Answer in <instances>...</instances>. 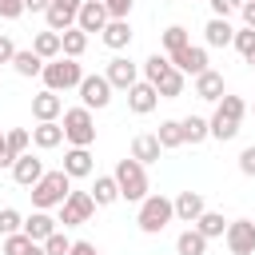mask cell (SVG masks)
Segmentation results:
<instances>
[{"instance_id": "d590c367", "label": "cell", "mask_w": 255, "mask_h": 255, "mask_svg": "<svg viewBox=\"0 0 255 255\" xmlns=\"http://www.w3.org/2000/svg\"><path fill=\"white\" fill-rule=\"evenodd\" d=\"M155 139H159V147H163V151H171V147H179V143H183V131H179V120H163V124H159V131H155Z\"/></svg>"}, {"instance_id": "8992f818", "label": "cell", "mask_w": 255, "mask_h": 255, "mask_svg": "<svg viewBox=\"0 0 255 255\" xmlns=\"http://www.w3.org/2000/svg\"><path fill=\"white\" fill-rule=\"evenodd\" d=\"M92 211H96L92 191H68V199L60 203V219H56V223H64V227H80V223L92 219Z\"/></svg>"}, {"instance_id": "3957f363", "label": "cell", "mask_w": 255, "mask_h": 255, "mask_svg": "<svg viewBox=\"0 0 255 255\" xmlns=\"http://www.w3.org/2000/svg\"><path fill=\"white\" fill-rule=\"evenodd\" d=\"M44 88L48 92H72V88H80V80H84V68L76 64V60H68V56H56V60H48L44 64Z\"/></svg>"}, {"instance_id": "484cf974", "label": "cell", "mask_w": 255, "mask_h": 255, "mask_svg": "<svg viewBox=\"0 0 255 255\" xmlns=\"http://www.w3.org/2000/svg\"><path fill=\"white\" fill-rule=\"evenodd\" d=\"M191 227H195L203 239H219V235L227 231V219H223V211H203V215H199Z\"/></svg>"}, {"instance_id": "30bf717a", "label": "cell", "mask_w": 255, "mask_h": 255, "mask_svg": "<svg viewBox=\"0 0 255 255\" xmlns=\"http://www.w3.org/2000/svg\"><path fill=\"white\" fill-rule=\"evenodd\" d=\"M167 60H171V68L183 72V76H199V72H207V48H199V44H187V48L171 52Z\"/></svg>"}, {"instance_id": "7a4b0ae2", "label": "cell", "mask_w": 255, "mask_h": 255, "mask_svg": "<svg viewBox=\"0 0 255 255\" xmlns=\"http://www.w3.org/2000/svg\"><path fill=\"white\" fill-rule=\"evenodd\" d=\"M68 191H72V179L64 171H44L40 183H32V207L36 211H52V207H60L68 199Z\"/></svg>"}, {"instance_id": "277c9868", "label": "cell", "mask_w": 255, "mask_h": 255, "mask_svg": "<svg viewBox=\"0 0 255 255\" xmlns=\"http://www.w3.org/2000/svg\"><path fill=\"white\" fill-rule=\"evenodd\" d=\"M60 128H64V139H68L72 147H92V143H96V120H92V112H88L84 104H80V108H64Z\"/></svg>"}, {"instance_id": "f6af8a7d", "label": "cell", "mask_w": 255, "mask_h": 255, "mask_svg": "<svg viewBox=\"0 0 255 255\" xmlns=\"http://www.w3.org/2000/svg\"><path fill=\"white\" fill-rule=\"evenodd\" d=\"M239 171H243V175H255V143L239 151Z\"/></svg>"}, {"instance_id": "7c38bea8", "label": "cell", "mask_w": 255, "mask_h": 255, "mask_svg": "<svg viewBox=\"0 0 255 255\" xmlns=\"http://www.w3.org/2000/svg\"><path fill=\"white\" fill-rule=\"evenodd\" d=\"M68 179H88L92 171H96V163H92V151L88 147H68L64 151V167H60Z\"/></svg>"}, {"instance_id": "5bb4252c", "label": "cell", "mask_w": 255, "mask_h": 255, "mask_svg": "<svg viewBox=\"0 0 255 255\" xmlns=\"http://www.w3.org/2000/svg\"><path fill=\"white\" fill-rule=\"evenodd\" d=\"M155 104H159V96H155V88H151L147 80H135V84L128 88V108H131L135 116H147V112H155Z\"/></svg>"}, {"instance_id": "ba28073f", "label": "cell", "mask_w": 255, "mask_h": 255, "mask_svg": "<svg viewBox=\"0 0 255 255\" xmlns=\"http://www.w3.org/2000/svg\"><path fill=\"white\" fill-rule=\"evenodd\" d=\"M76 92H80V100H84V108H88V112H92V108L100 112V108H108V104H112V84H108L104 76H84Z\"/></svg>"}, {"instance_id": "44dd1931", "label": "cell", "mask_w": 255, "mask_h": 255, "mask_svg": "<svg viewBox=\"0 0 255 255\" xmlns=\"http://www.w3.org/2000/svg\"><path fill=\"white\" fill-rule=\"evenodd\" d=\"M203 40H207L211 48H227V44L235 40V28H231V20H219V16H211V20L203 24Z\"/></svg>"}, {"instance_id": "836d02e7", "label": "cell", "mask_w": 255, "mask_h": 255, "mask_svg": "<svg viewBox=\"0 0 255 255\" xmlns=\"http://www.w3.org/2000/svg\"><path fill=\"white\" fill-rule=\"evenodd\" d=\"M215 112H219V116H227V120H235V124H243L247 104H243V96H227V92H223V100L215 104Z\"/></svg>"}, {"instance_id": "2e32d148", "label": "cell", "mask_w": 255, "mask_h": 255, "mask_svg": "<svg viewBox=\"0 0 255 255\" xmlns=\"http://www.w3.org/2000/svg\"><path fill=\"white\" fill-rule=\"evenodd\" d=\"M171 207H175V219H179V223H195V219L207 211V203H203L199 191H179V195L171 199Z\"/></svg>"}, {"instance_id": "ffe728a7", "label": "cell", "mask_w": 255, "mask_h": 255, "mask_svg": "<svg viewBox=\"0 0 255 255\" xmlns=\"http://www.w3.org/2000/svg\"><path fill=\"white\" fill-rule=\"evenodd\" d=\"M100 40H104L112 52H124V48L131 44V24H128V20H108L104 32H100Z\"/></svg>"}, {"instance_id": "9a60e30c", "label": "cell", "mask_w": 255, "mask_h": 255, "mask_svg": "<svg viewBox=\"0 0 255 255\" xmlns=\"http://www.w3.org/2000/svg\"><path fill=\"white\" fill-rule=\"evenodd\" d=\"M32 116H36V124H52V120H60L64 116V100L56 96V92H40V96H32Z\"/></svg>"}, {"instance_id": "7402d4cb", "label": "cell", "mask_w": 255, "mask_h": 255, "mask_svg": "<svg viewBox=\"0 0 255 255\" xmlns=\"http://www.w3.org/2000/svg\"><path fill=\"white\" fill-rule=\"evenodd\" d=\"M32 143H36L40 151L60 147V143H64V128H60V120H52V124H36V128H32Z\"/></svg>"}, {"instance_id": "9c48e42d", "label": "cell", "mask_w": 255, "mask_h": 255, "mask_svg": "<svg viewBox=\"0 0 255 255\" xmlns=\"http://www.w3.org/2000/svg\"><path fill=\"white\" fill-rule=\"evenodd\" d=\"M80 4H84V0H52V4H48V12H44L48 32H68V28H76Z\"/></svg>"}, {"instance_id": "b9f144b4", "label": "cell", "mask_w": 255, "mask_h": 255, "mask_svg": "<svg viewBox=\"0 0 255 255\" xmlns=\"http://www.w3.org/2000/svg\"><path fill=\"white\" fill-rule=\"evenodd\" d=\"M211 4V16H219V20H231L235 12H239V4L243 0H207Z\"/></svg>"}, {"instance_id": "d6a6232c", "label": "cell", "mask_w": 255, "mask_h": 255, "mask_svg": "<svg viewBox=\"0 0 255 255\" xmlns=\"http://www.w3.org/2000/svg\"><path fill=\"white\" fill-rule=\"evenodd\" d=\"M175 251H179V255H203V251H207V239H203L195 227H187V231H179Z\"/></svg>"}, {"instance_id": "8fae6325", "label": "cell", "mask_w": 255, "mask_h": 255, "mask_svg": "<svg viewBox=\"0 0 255 255\" xmlns=\"http://www.w3.org/2000/svg\"><path fill=\"white\" fill-rule=\"evenodd\" d=\"M104 80L112 84V92H116V88H120V92H128V88L139 80V68H135L128 56H112V60H108V72H104Z\"/></svg>"}, {"instance_id": "1f68e13d", "label": "cell", "mask_w": 255, "mask_h": 255, "mask_svg": "<svg viewBox=\"0 0 255 255\" xmlns=\"http://www.w3.org/2000/svg\"><path fill=\"white\" fill-rule=\"evenodd\" d=\"M179 131H183V143H203V139L211 135L203 116H187V120H179Z\"/></svg>"}, {"instance_id": "603a6c76", "label": "cell", "mask_w": 255, "mask_h": 255, "mask_svg": "<svg viewBox=\"0 0 255 255\" xmlns=\"http://www.w3.org/2000/svg\"><path fill=\"white\" fill-rule=\"evenodd\" d=\"M159 155H163V147H159V139H155L151 131H143V135H135V139H131V159H139L143 167H147V163H155Z\"/></svg>"}, {"instance_id": "6da1fadb", "label": "cell", "mask_w": 255, "mask_h": 255, "mask_svg": "<svg viewBox=\"0 0 255 255\" xmlns=\"http://www.w3.org/2000/svg\"><path fill=\"white\" fill-rule=\"evenodd\" d=\"M112 179L120 187V199H128V203H143L147 199V167L139 159H131V155L120 159L116 171H112Z\"/></svg>"}, {"instance_id": "83f0119b", "label": "cell", "mask_w": 255, "mask_h": 255, "mask_svg": "<svg viewBox=\"0 0 255 255\" xmlns=\"http://www.w3.org/2000/svg\"><path fill=\"white\" fill-rule=\"evenodd\" d=\"M84 48H88V36H84L80 28H68V32H60V56H68V60H80V56H84Z\"/></svg>"}, {"instance_id": "5b68a950", "label": "cell", "mask_w": 255, "mask_h": 255, "mask_svg": "<svg viewBox=\"0 0 255 255\" xmlns=\"http://www.w3.org/2000/svg\"><path fill=\"white\" fill-rule=\"evenodd\" d=\"M171 219H175V207H171L167 195H147V199L139 203V215H135V223H139L143 235H159Z\"/></svg>"}, {"instance_id": "f5cc1de1", "label": "cell", "mask_w": 255, "mask_h": 255, "mask_svg": "<svg viewBox=\"0 0 255 255\" xmlns=\"http://www.w3.org/2000/svg\"><path fill=\"white\" fill-rule=\"evenodd\" d=\"M251 223H255V219H251Z\"/></svg>"}, {"instance_id": "4fadbf2b", "label": "cell", "mask_w": 255, "mask_h": 255, "mask_svg": "<svg viewBox=\"0 0 255 255\" xmlns=\"http://www.w3.org/2000/svg\"><path fill=\"white\" fill-rule=\"evenodd\" d=\"M104 24H108V8L100 0H84L80 4V16H76V28L84 36H92V32H104Z\"/></svg>"}, {"instance_id": "f546056e", "label": "cell", "mask_w": 255, "mask_h": 255, "mask_svg": "<svg viewBox=\"0 0 255 255\" xmlns=\"http://www.w3.org/2000/svg\"><path fill=\"white\" fill-rule=\"evenodd\" d=\"M92 199H96V207H108V203H116V199H120V187H116V179H112V175H96V183H92Z\"/></svg>"}, {"instance_id": "ab89813d", "label": "cell", "mask_w": 255, "mask_h": 255, "mask_svg": "<svg viewBox=\"0 0 255 255\" xmlns=\"http://www.w3.org/2000/svg\"><path fill=\"white\" fill-rule=\"evenodd\" d=\"M40 247H44V255H68V251H72V239H68L64 231H52Z\"/></svg>"}, {"instance_id": "4dcf8cb0", "label": "cell", "mask_w": 255, "mask_h": 255, "mask_svg": "<svg viewBox=\"0 0 255 255\" xmlns=\"http://www.w3.org/2000/svg\"><path fill=\"white\" fill-rule=\"evenodd\" d=\"M4 255H44V247L32 243L24 231H16V235H4Z\"/></svg>"}, {"instance_id": "bcb514c9", "label": "cell", "mask_w": 255, "mask_h": 255, "mask_svg": "<svg viewBox=\"0 0 255 255\" xmlns=\"http://www.w3.org/2000/svg\"><path fill=\"white\" fill-rule=\"evenodd\" d=\"M239 16H243V28L255 32V0H243V4H239Z\"/></svg>"}, {"instance_id": "d4e9b609", "label": "cell", "mask_w": 255, "mask_h": 255, "mask_svg": "<svg viewBox=\"0 0 255 255\" xmlns=\"http://www.w3.org/2000/svg\"><path fill=\"white\" fill-rule=\"evenodd\" d=\"M28 143H32V135L24 131V128H12V131H4V155H8V167L28 151Z\"/></svg>"}, {"instance_id": "816d5d0a", "label": "cell", "mask_w": 255, "mask_h": 255, "mask_svg": "<svg viewBox=\"0 0 255 255\" xmlns=\"http://www.w3.org/2000/svg\"><path fill=\"white\" fill-rule=\"evenodd\" d=\"M251 112H255V104H251Z\"/></svg>"}, {"instance_id": "7bdbcfd3", "label": "cell", "mask_w": 255, "mask_h": 255, "mask_svg": "<svg viewBox=\"0 0 255 255\" xmlns=\"http://www.w3.org/2000/svg\"><path fill=\"white\" fill-rule=\"evenodd\" d=\"M100 4L108 8V20H128V12H131L135 0H100Z\"/></svg>"}, {"instance_id": "f1b7e54d", "label": "cell", "mask_w": 255, "mask_h": 255, "mask_svg": "<svg viewBox=\"0 0 255 255\" xmlns=\"http://www.w3.org/2000/svg\"><path fill=\"white\" fill-rule=\"evenodd\" d=\"M12 68H16V76H40L44 72V60L32 52V48H16V56H12Z\"/></svg>"}, {"instance_id": "e575fe53", "label": "cell", "mask_w": 255, "mask_h": 255, "mask_svg": "<svg viewBox=\"0 0 255 255\" xmlns=\"http://www.w3.org/2000/svg\"><path fill=\"white\" fill-rule=\"evenodd\" d=\"M207 131H211V135H215V139H223V143H227V139H235V135H239V124H235V120H227V116H219V112H215V116H211V120H207Z\"/></svg>"}, {"instance_id": "f35d334b", "label": "cell", "mask_w": 255, "mask_h": 255, "mask_svg": "<svg viewBox=\"0 0 255 255\" xmlns=\"http://www.w3.org/2000/svg\"><path fill=\"white\" fill-rule=\"evenodd\" d=\"M167 68H171V60H167L163 52H155V56H147V60H143V80H147V84H155Z\"/></svg>"}, {"instance_id": "c3c4849f", "label": "cell", "mask_w": 255, "mask_h": 255, "mask_svg": "<svg viewBox=\"0 0 255 255\" xmlns=\"http://www.w3.org/2000/svg\"><path fill=\"white\" fill-rule=\"evenodd\" d=\"M68 255H100V251H96V243H88V239H76Z\"/></svg>"}, {"instance_id": "8d00e7d4", "label": "cell", "mask_w": 255, "mask_h": 255, "mask_svg": "<svg viewBox=\"0 0 255 255\" xmlns=\"http://www.w3.org/2000/svg\"><path fill=\"white\" fill-rule=\"evenodd\" d=\"M187 44H191V36H187V28H183V24L163 28V48H167V56H171V52H179V48H187Z\"/></svg>"}, {"instance_id": "f907efd6", "label": "cell", "mask_w": 255, "mask_h": 255, "mask_svg": "<svg viewBox=\"0 0 255 255\" xmlns=\"http://www.w3.org/2000/svg\"><path fill=\"white\" fill-rule=\"evenodd\" d=\"M0 167H8V155H4V131H0Z\"/></svg>"}, {"instance_id": "60d3db41", "label": "cell", "mask_w": 255, "mask_h": 255, "mask_svg": "<svg viewBox=\"0 0 255 255\" xmlns=\"http://www.w3.org/2000/svg\"><path fill=\"white\" fill-rule=\"evenodd\" d=\"M24 227V215L16 207H0V235H16Z\"/></svg>"}, {"instance_id": "681fc988", "label": "cell", "mask_w": 255, "mask_h": 255, "mask_svg": "<svg viewBox=\"0 0 255 255\" xmlns=\"http://www.w3.org/2000/svg\"><path fill=\"white\" fill-rule=\"evenodd\" d=\"M52 0H24V12H48Z\"/></svg>"}, {"instance_id": "52a82bcc", "label": "cell", "mask_w": 255, "mask_h": 255, "mask_svg": "<svg viewBox=\"0 0 255 255\" xmlns=\"http://www.w3.org/2000/svg\"><path fill=\"white\" fill-rule=\"evenodd\" d=\"M223 239H227L231 255H255V223L251 219H231L227 231H223Z\"/></svg>"}, {"instance_id": "cb8c5ba5", "label": "cell", "mask_w": 255, "mask_h": 255, "mask_svg": "<svg viewBox=\"0 0 255 255\" xmlns=\"http://www.w3.org/2000/svg\"><path fill=\"white\" fill-rule=\"evenodd\" d=\"M151 88H155V96H159V100H175V96H183V72L167 68V72H163Z\"/></svg>"}, {"instance_id": "4316f807", "label": "cell", "mask_w": 255, "mask_h": 255, "mask_svg": "<svg viewBox=\"0 0 255 255\" xmlns=\"http://www.w3.org/2000/svg\"><path fill=\"white\" fill-rule=\"evenodd\" d=\"M32 52H36L44 64H48V60H56V56H60V32H48V28H44V32H36Z\"/></svg>"}, {"instance_id": "74e56055", "label": "cell", "mask_w": 255, "mask_h": 255, "mask_svg": "<svg viewBox=\"0 0 255 255\" xmlns=\"http://www.w3.org/2000/svg\"><path fill=\"white\" fill-rule=\"evenodd\" d=\"M231 44H235V48H239V56L255 68V32H251V28H235V40H231Z\"/></svg>"}, {"instance_id": "7dc6e473", "label": "cell", "mask_w": 255, "mask_h": 255, "mask_svg": "<svg viewBox=\"0 0 255 255\" xmlns=\"http://www.w3.org/2000/svg\"><path fill=\"white\" fill-rule=\"evenodd\" d=\"M12 56H16V44H12V36H0V64H12Z\"/></svg>"}, {"instance_id": "e0dca14e", "label": "cell", "mask_w": 255, "mask_h": 255, "mask_svg": "<svg viewBox=\"0 0 255 255\" xmlns=\"http://www.w3.org/2000/svg\"><path fill=\"white\" fill-rule=\"evenodd\" d=\"M40 175H44V159H36L32 151H24V155L12 163V179H16L20 187H32V183H40Z\"/></svg>"}, {"instance_id": "ee69618b", "label": "cell", "mask_w": 255, "mask_h": 255, "mask_svg": "<svg viewBox=\"0 0 255 255\" xmlns=\"http://www.w3.org/2000/svg\"><path fill=\"white\" fill-rule=\"evenodd\" d=\"M24 16V0H0V20H20Z\"/></svg>"}, {"instance_id": "ac0fdd59", "label": "cell", "mask_w": 255, "mask_h": 255, "mask_svg": "<svg viewBox=\"0 0 255 255\" xmlns=\"http://www.w3.org/2000/svg\"><path fill=\"white\" fill-rule=\"evenodd\" d=\"M195 96L207 100V104H219V100H223V76H219L215 68L199 72V76H195Z\"/></svg>"}, {"instance_id": "d6986e66", "label": "cell", "mask_w": 255, "mask_h": 255, "mask_svg": "<svg viewBox=\"0 0 255 255\" xmlns=\"http://www.w3.org/2000/svg\"><path fill=\"white\" fill-rule=\"evenodd\" d=\"M20 231H24L32 243H44V239H48L52 231H60V227H56V219H52L48 211H32V215L24 219V227H20Z\"/></svg>"}]
</instances>
